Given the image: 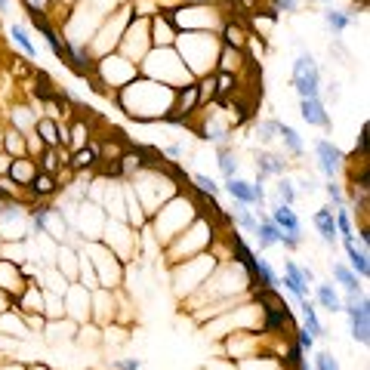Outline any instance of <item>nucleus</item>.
<instances>
[{
	"label": "nucleus",
	"mask_w": 370,
	"mask_h": 370,
	"mask_svg": "<svg viewBox=\"0 0 370 370\" xmlns=\"http://www.w3.org/2000/svg\"><path fill=\"white\" fill-rule=\"evenodd\" d=\"M114 105L136 123H164V117L173 111V99L176 90L164 86L151 77H133L127 86L111 92Z\"/></svg>",
	"instance_id": "f257e3e1"
},
{
	"label": "nucleus",
	"mask_w": 370,
	"mask_h": 370,
	"mask_svg": "<svg viewBox=\"0 0 370 370\" xmlns=\"http://www.w3.org/2000/svg\"><path fill=\"white\" fill-rule=\"evenodd\" d=\"M197 216H201V210H197V204L191 201L185 191H176L170 201L160 204V207L148 216V225L154 228V238H158L160 250H164L170 241H176Z\"/></svg>",
	"instance_id": "f03ea898"
},
{
	"label": "nucleus",
	"mask_w": 370,
	"mask_h": 370,
	"mask_svg": "<svg viewBox=\"0 0 370 370\" xmlns=\"http://www.w3.org/2000/svg\"><path fill=\"white\" fill-rule=\"evenodd\" d=\"M173 49L179 53V59L185 62L191 74L204 77V74L216 71V56H219V37L213 31H179Z\"/></svg>",
	"instance_id": "7ed1b4c3"
},
{
	"label": "nucleus",
	"mask_w": 370,
	"mask_h": 370,
	"mask_svg": "<svg viewBox=\"0 0 370 370\" xmlns=\"http://www.w3.org/2000/svg\"><path fill=\"white\" fill-rule=\"evenodd\" d=\"M139 74L142 77L158 80V84H164V86H173V90H179V86H185V84H195V74L185 68V62L179 59V53L173 47L148 49L145 59L139 62Z\"/></svg>",
	"instance_id": "20e7f679"
},
{
	"label": "nucleus",
	"mask_w": 370,
	"mask_h": 370,
	"mask_svg": "<svg viewBox=\"0 0 370 370\" xmlns=\"http://www.w3.org/2000/svg\"><path fill=\"white\" fill-rule=\"evenodd\" d=\"M213 238H216L213 222H210L207 216L201 213L188 228H185L182 234H179L176 241H170V244L164 247L166 262L173 265V262H182V259L197 256V253H207V250H210V244H213Z\"/></svg>",
	"instance_id": "39448f33"
},
{
	"label": "nucleus",
	"mask_w": 370,
	"mask_h": 370,
	"mask_svg": "<svg viewBox=\"0 0 370 370\" xmlns=\"http://www.w3.org/2000/svg\"><path fill=\"white\" fill-rule=\"evenodd\" d=\"M216 265H219V256H216L213 250L197 253V256L182 259V262H173L170 269H173V284H176V296L197 293V290L204 287V281L213 275Z\"/></svg>",
	"instance_id": "423d86ee"
},
{
	"label": "nucleus",
	"mask_w": 370,
	"mask_h": 370,
	"mask_svg": "<svg viewBox=\"0 0 370 370\" xmlns=\"http://www.w3.org/2000/svg\"><path fill=\"white\" fill-rule=\"evenodd\" d=\"M136 12H133V3H121L117 10H111L108 16L99 22V28L90 34V40H86V47L92 49V56H108V53H114L117 49V43H121V37H123V31H127V25H130V18H133Z\"/></svg>",
	"instance_id": "0eeeda50"
},
{
	"label": "nucleus",
	"mask_w": 370,
	"mask_h": 370,
	"mask_svg": "<svg viewBox=\"0 0 370 370\" xmlns=\"http://www.w3.org/2000/svg\"><path fill=\"white\" fill-rule=\"evenodd\" d=\"M176 31H219L228 18L222 3H182L170 12Z\"/></svg>",
	"instance_id": "6e6552de"
},
{
	"label": "nucleus",
	"mask_w": 370,
	"mask_h": 370,
	"mask_svg": "<svg viewBox=\"0 0 370 370\" xmlns=\"http://www.w3.org/2000/svg\"><path fill=\"white\" fill-rule=\"evenodd\" d=\"M80 253L90 259L92 271H96V278H99V287L117 290L123 284V269H127V262H121L102 241H86V244L80 247Z\"/></svg>",
	"instance_id": "1a4fd4ad"
},
{
	"label": "nucleus",
	"mask_w": 370,
	"mask_h": 370,
	"mask_svg": "<svg viewBox=\"0 0 370 370\" xmlns=\"http://www.w3.org/2000/svg\"><path fill=\"white\" fill-rule=\"evenodd\" d=\"M92 77H96L105 90L111 86V92H114V90H121V86H127L133 77H139V65L123 59L121 53H108V56H99L96 59Z\"/></svg>",
	"instance_id": "9d476101"
},
{
	"label": "nucleus",
	"mask_w": 370,
	"mask_h": 370,
	"mask_svg": "<svg viewBox=\"0 0 370 370\" xmlns=\"http://www.w3.org/2000/svg\"><path fill=\"white\" fill-rule=\"evenodd\" d=\"M290 84H293L296 96L299 99H318L324 92V80H321V68L312 59V53L302 49L293 62V71H290Z\"/></svg>",
	"instance_id": "9b49d317"
},
{
	"label": "nucleus",
	"mask_w": 370,
	"mask_h": 370,
	"mask_svg": "<svg viewBox=\"0 0 370 370\" xmlns=\"http://www.w3.org/2000/svg\"><path fill=\"white\" fill-rule=\"evenodd\" d=\"M148 49H151V37H148V16H133L114 53H121L123 59H130V62L139 65V62L145 59Z\"/></svg>",
	"instance_id": "f8f14e48"
},
{
	"label": "nucleus",
	"mask_w": 370,
	"mask_h": 370,
	"mask_svg": "<svg viewBox=\"0 0 370 370\" xmlns=\"http://www.w3.org/2000/svg\"><path fill=\"white\" fill-rule=\"evenodd\" d=\"M343 312L349 314V327H352V339L361 345L370 343V296L364 293H345L343 299Z\"/></svg>",
	"instance_id": "ddd939ff"
},
{
	"label": "nucleus",
	"mask_w": 370,
	"mask_h": 370,
	"mask_svg": "<svg viewBox=\"0 0 370 370\" xmlns=\"http://www.w3.org/2000/svg\"><path fill=\"white\" fill-rule=\"evenodd\" d=\"M281 284L290 290V296H293L296 302L299 299H308V287L314 284V271L308 269V265H299L296 259H287L284 262V278Z\"/></svg>",
	"instance_id": "4468645a"
},
{
	"label": "nucleus",
	"mask_w": 370,
	"mask_h": 370,
	"mask_svg": "<svg viewBox=\"0 0 370 370\" xmlns=\"http://www.w3.org/2000/svg\"><path fill=\"white\" fill-rule=\"evenodd\" d=\"M62 306H65V318L80 327L84 321H90V290L84 284L71 281L68 290L62 293Z\"/></svg>",
	"instance_id": "2eb2a0df"
},
{
	"label": "nucleus",
	"mask_w": 370,
	"mask_h": 370,
	"mask_svg": "<svg viewBox=\"0 0 370 370\" xmlns=\"http://www.w3.org/2000/svg\"><path fill=\"white\" fill-rule=\"evenodd\" d=\"M148 37H151L154 49H164V47H173V43H176L179 31H176V25H173L170 12L154 10L151 16H148Z\"/></svg>",
	"instance_id": "dca6fc26"
},
{
	"label": "nucleus",
	"mask_w": 370,
	"mask_h": 370,
	"mask_svg": "<svg viewBox=\"0 0 370 370\" xmlns=\"http://www.w3.org/2000/svg\"><path fill=\"white\" fill-rule=\"evenodd\" d=\"M314 158H318V170L324 173L327 179H336V173L343 170V164H345V154L339 151L330 139H318V142H314Z\"/></svg>",
	"instance_id": "f3484780"
},
{
	"label": "nucleus",
	"mask_w": 370,
	"mask_h": 370,
	"mask_svg": "<svg viewBox=\"0 0 370 370\" xmlns=\"http://www.w3.org/2000/svg\"><path fill=\"white\" fill-rule=\"evenodd\" d=\"M269 219L281 228V234H290V238H299L302 241V219L290 204H275L269 213Z\"/></svg>",
	"instance_id": "a211bd4d"
},
{
	"label": "nucleus",
	"mask_w": 370,
	"mask_h": 370,
	"mask_svg": "<svg viewBox=\"0 0 370 370\" xmlns=\"http://www.w3.org/2000/svg\"><path fill=\"white\" fill-rule=\"evenodd\" d=\"M216 37H219L222 47L247 49V37H250V31L244 28V22H241V18H232V16H228L225 22H222V28L216 31Z\"/></svg>",
	"instance_id": "6ab92c4d"
},
{
	"label": "nucleus",
	"mask_w": 370,
	"mask_h": 370,
	"mask_svg": "<svg viewBox=\"0 0 370 370\" xmlns=\"http://www.w3.org/2000/svg\"><path fill=\"white\" fill-rule=\"evenodd\" d=\"M299 117L308 123V127H321L330 130V114H327L324 99H299Z\"/></svg>",
	"instance_id": "aec40b11"
},
{
	"label": "nucleus",
	"mask_w": 370,
	"mask_h": 370,
	"mask_svg": "<svg viewBox=\"0 0 370 370\" xmlns=\"http://www.w3.org/2000/svg\"><path fill=\"white\" fill-rule=\"evenodd\" d=\"M37 170H40V166H37L34 158H12L10 166H6V176L12 179V185H16V188L25 191L31 185V179L37 176Z\"/></svg>",
	"instance_id": "412c9836"
},
{
	"label": "nucleus",
	"mask_w": 370,
	"mask_h": 370,
	"mask_svg": "<svg viewBox=\"0 0 370 370\" xmlns=\"http://www.w3.org/2000/svg\"><path fill=\"white\" fill-rule=\"evenodd\" d=\"M99 142L102 139H90L84 148H74L71 158H68V170L71 173H86L99 164Z\"/></svg>",
	"instance_id": "4be33fe9"
},
{
	"label": "nucleus",
	"mask_w": 370,
	"mask_h": 370,
	"mask_svg": "<svg viewBox=\"0 0 370 370\" xmlns=\"http://www.w3.org/2000/svg\"><path fill=\"white\" fill-rule=\"evenodd\" d=\"M59 179L53 176V173H43V170H37V176L31 179V185L25 191H28V197L31 201H49V197H56L59 195Z\"/></svg>",
	"instance_id": "5701e85b"
},
{
	"label": "nucleus",
	"mask_w": 370,
	"mask_h": 370,
	"mask_svg": "<svg viewBox=\"0 0 370 370\" xmlns=\"http://www.w3.org/2000/svg\"><path fill=\"white\" fill-rule=\"evenodd\" d=\"M321 18H324L327 31H330L333 37H339L345 28H352V25L358 22V10H336V6H327V10L321 12Z\"/></svg>",
	"instance_id": "b1692460"
},
{
	"label": "nucleus",
	"mask_w": 370,
	"mask_h": 370,
	"mask_svg": "<svg viewBox=\"0 0 370 370\" xmlns=\"http://www.w3.org/2000/svg\"><path fill=\"white\" fill-rule=\"evenodd\" d=\"M256 173H259V179H265V176H287V160H284V154L262 148V151H256Z\"/></svg>",
	"instance_id": "393cba45"
},
{
	"label": "nucleus",
	"mask_w": 370,
	"mask_h": 370,
	"mask_svg": "<svg viewBox=\"0 0 370 370\" xmlns=\"http://www.w3.org/2000/svg\"><path fill=\"white\" fill-rule=\"evenodd\" d=\"M314 302H318L321 308H327L330 314L343 312V296H339V290L333 287L330 281H314Z\"/></svg>",
	"instance_id": "a878e982"
},
{
	"label": "nucleus",
	"mask_w": 370,
	"mask_h": 370,
	"mask_svg": "<svg viewBox=\"0 0 370 370\" xmlns=\"http://www.w3.org/2000/svg\"><path fill=\"white\" fill-rule=\"evenodd\" d=\"M312 222H314V228H318L321 241H324L327 247H336L339 234H336V222H333V207H321V210H314Z\"/></svg>",
	"instance_id": "bb28decb"
},
{
	"label": "nucleus",
	"mask_w": 370,
	"mask_h": 370,
	"mask_svg": "<svg viewBox=\"0 0 370 370\" xmlns=\"http://www.w3.org/2000/svg\"><path fill=\"white\" fill-rule=\"evenodd\" d=\"M247 65V56L244 49H232V47H222L219 43V56H216V71H225V74H241Z\"/></svg>",
	"instance_id": "cd10ccee"
},
{
	"label": "nucleus",
	"mask_w": 370,
	"mask_h": 370,
	"mask_svg": "<svg viewBox=\"0 0 370 370\" xmlns=\"http://www.w3.org/2000/svg\"><path fill=\"white\" fill-rule=\"evenodd\" d=\"M345 247V256H349V269L358 275V281H367L370 278V259H367V250L355 244V241H343Z\"/></svg>",
	"instance_id": "c85d7f7f"
},
{
	"label": "nucleus",
	"mask_w": 370,
	"mask_h": 370,
	"mask_svg": "<svg viewBox=\"0 0 370 370\" xmlns=\"http://www.w3.org/2000/svg\"><path fill=\"white\" fill-rule=\"evenodd\" d=\"M250 284L253 287H278L281 278H278V271L269 265V259L256 256L253 259V269H250Z\"/></svg>",
	"instance_id": "c756f323"
},
{
	"label": "nucleus",
	"mask_w": 370,
	"mask_h": 370,
	"mask_svg": "<svg viewBox=\"0 0 370 370\" xmlns=\"http://www.w3.org/2000/svg\"><path fill=\"white\" fill-rule=\"evenodd\" d=\"M34 133L40 136V142L47 148H59V145H65L62 142V133H59V121H53V117H47V114H40L34 121Z\"/></svg>",
	"instance_id": "7c9ffc66"
},
{
	"label": "nucleus",
	"mask_w": 370,
	"mask_h": 370,
	"mask_svg": "<svg viewBox=\"0 0 370 370\" xmlns=\"http://www.w3.org/2000/svg\"><path fill=\"white\" fill-rule=\"evenodd\" d=\"M225 191L232 195L234 204H244V207H253V204H256V195H253V182H247V179H241V176L225 179Z\"/></svg>",
	"instance_id": "2f4dec72"
},
{
	"label": "nucleus",
	"mask_w": 370,
	"mask_h": 370,
	"mask_svg": "<svg viewBox=\"0 0 370 370\" xmlns=\"http://www.w3.org/2000/svg\"><path fill=\"white\" fill-rule=\"evenodd\" d=\"M278 139H281L284 151H287L290 158H302V151H306V142H302V136L296 133L290 123H278Z\"/></svg>",
	"instance_id": "473e14b6"
},
{
	"label": "nucleus",
	"mask_w": 370,
	"mask_h": 370,
	"mask_svg": "<svg viewBox=\"0 0 370 370\" xmlns=\"http://www.w3.org/2000/svg\"><path fill=\"white\" fill-rule=\"evenodd\" d=\"M253 238H256V247H259V250H271V247H278V241H281V228H278L275 222L269 219V216H262Z\"/></svg>",
	"instance_id": "72a5a7b5"
},
{
	"label": "nucleus",
	"mask_w": 370,
	"mask_h": 370,
	"mask_svg": "<svg viewBox=\"0 0 370 370\" xmlns=\"http://www.w3.org/2000/svg\"><path fill=\"white\" fill-rule=\"evenodd\" d=\"M213 102H228L238 92V74H225V71H213Z\"/></svg>",
	"instance_id": "f704fd0d"
},
{
	"label": "nucleus",
	"mask_w": 370,
	"mask_h": 370,
	"mask_svg": "<svg viewBox=\"0 0 370 370\" xmlns=\"http://www.w3.org/2000/svg\"><path fill=\"white\" fill-rule=\"evenodd\" d=\"M201 136L210 142H216V148L228 145V139H232V123H222L219 117H210V121L201 127Z\"/></svg>",
	"instance_id": "c9c22d12"
},
{
	"label": "nucleus",
	"mask_w": 370,
	"mask_h": 370,
	"mask_svg": "<svg viewBox=\"0 0 370 370\" xmlns=\"http://www.w3.org/2000/svg\"><path fill=\"white\" fill-rule=\"evenodd\" d=\"M25 136L28 133H18V130H6L3 139H0V148H3V154H10V158H28V145H25Z\"/></svg>",
	"instance_id": "e433bc0d"
},
{
	"label": "nucleus",
	"mask_w": 370,
	"mask_h": 370,
	"mask_svg": "<svg viewBox=\"0 0 370 370\" xmlns=\"http://www.w3.org/2000/svg\"><path fill=\"white\" fill-rule=\"evenodd\" d=\"M299 308H302V321H306V330L312 333L314 339H324L327 330H324V324H321L318 308L312 306V299H299Z\"/></svg>",
	"instance_id": "4c0bfd02"
},
{
	"label": "nucleus",
	"mask_w": 370,
	"mask_h": 370,
	"mask_svg": "<svg viewBox=\"0 0 370 370\" xmlns=\"http://www.w3.org/2000/svg\"><path fill=\"white\" fill-rule=\"evenodd\" d=\"M10 37H12V43H16L18 49H22L28 59H37V43L31 40V34H28V28H25L22 22H12L10 25Z\"/></svg>",
	"instance_id": "58836bf2"
},
{
	"label": "nucleus",
	"mask_w": 370,
	"mask_h": 370,
	"mask_svg": "<svg viewBox=\"0 0 370 370\" xmlns=\"http://www.w3.org/2000/svg\"><path fill=\"white\" fill-rule=\"evenodd\" d=\"M333 281L345 290V293H361V284H358V275L349 269L345 262H333Z\"/></svg>",
	"instance_id": "ea45409f"
},
{
	"label": "nucleus",
	"mask_w": 370,
	"mask_h": 370,
	"mask_svg": "<svg viewBox=\"0 0 370 370\" xmlns=\"http://www.w3.org/2000/svg\"><path fill=\"white\" fill-rule=\"evenodd\" d=\"M228 216H232V222H234V225H238V228H244L247 234H256L259 219H256V216H253V210H250V207H244V204H234V210H232V213H228Z\"/></svg>",
	"instance_id": "a19ab883"
},
{
	"label": "nucleus",
	"mask_w": 370,
	"mask_h": 370,
	"mask_svg": "<svg viewBox=\"0 0 370 370\" xmlns=\"http://www.w3.org/2000/svg\"><path fill=\"white\" fill-rule=\"evenodd\" d=\"M37 117H40V114L31 111L28 105H16V108H12V130H18V133H31Z\"/></svg>",
	"instance_id": "79ce46f5"
},
{
	"label": "nucleus",
	"mask_w": 370,
	"mask_h": 370,
	"mask_svg": "<svg viewBox=\"0 0 370 370\" xmlns=\"http://www.w3.org/2000/svg\"><path fill=\"white\" fill-rule=\"evenodd\" d=\"M216 151H219V173H222V176H225V179L238 176L241 160H238V154L232 151V145H219Z\"/></svg>",
	"instance_id": "37998d69"
},
{
	"label": "nucleus",
	"mask_w": 370,
	"mask_h": 370,
	"mask_svg": "<svg viewBox=\"0 0 370 370\" xmlns=\"http://www.w3.org/2000/svg\"><path fill=\"white\" fill-rule=\"evenodd\" d=\"M90 123H86V121H71V127H68V142H65V145L68 148H71V151H74V148H84L86 145V142H90Z\"/></svg>",
	"instance_id": "c03bdc74"
},
{
	"label": "nucleus",
	"mask_w": 370,
	"mask_h": 370,
	"mask_svg": "<svg viewBox=\"0 0 370 370\" xmlns=\"http://www.w3.org/2000/svg\"><path fill=\"white\" fill-rule=\"evenodd\" d=\"M333 222H336V234L343 241H355V225H352V213L349 207H336L333 210Z\"/></svg>",
	"instance_id": "a18cd8bd"
},
{
	"label": "nucleus",
	"mask_w": 370,
	"mask_h": 370,
	"mask_svg": "<svg viewBox=\"0 0 370 370\" xmlns=\"http://www.w3.org/2000/svg\"><path fill=\"white\" fill-rule=\"evenodd\" d=\"M278 123H281V121H275V117L256 121V136H259V142H262V145H271V142L278 139Z\"/></svg>",
	"instance_id": "49530a36"
},
{
	"label": "nucleus",
	"mask_w": 370,
	"mask_h": 370,
	"mask_svg": "<svg viewBox=\"0 0 370 370\" xmlns=\"http://www.w3.org/2000/svg\"><path fill=\"white\" fill-rule=\"evenodd\" d=\"M296 195H299V191H296L293 179H290V176H278V197H281V204H290V207H293Z\"/></svg>",
	"instance_id": "de8ad7c7"
},
{
	"label": "nucleus",
	"mask_w": 370,
	"mask_h": 370,
	"mask_svg": "<svg viewBox=\"0 0 370 370\" xmlns=\"http://www.w3.org/2000/svg\"><path fill=\"white\" fill-rule=\"evenodd\" d=\"M299 6H302V0H269V10L265 12H269L271 18H278L281 12H287V16L290 12H299Z\"/></svg>",
	"instance_id": "09e8293b"
},
{
	"label": "nucleus",
	"mask_w": 370,
	"mask_h": 370,
	"mask_svg": "<svg viewBox=\"0 0 370 370\" xmlns=\"http://www.w3.org/2000/svg\"><path fill=\"white\" fill-rule=\"evenodd\" d=\"M191 182H195V188L201 191L204 197H216V195H219V185H216V179L204 176V173H195V176H191Z\"/></svg>",
	"instance_id": "8fccbe9b"
},
{
	"label": "nucleus",
	"mask_w": 370,
	"mask_h": 370,
	"mask_svg": "<svg viewBox=\"0 0 370 370\" xmlns=\"http://www.w3.org/2000/svg\"><path fill=\"white\" fill-rule=\"evenodd\" d=\"M324 195L330 197L333 207H345V195H343V185L336 182V179H327L324 182Z\"/></svg>",
	"instance_id": "3c124183"
},
{
	"label": "nucleus",
	"mask_w": 370,
	"mask_h": 370,
	"mask_svg": "<svg viewBox=\"0 0 370 370\" xmlns=\"http://www.w3.org/2000/svg\"><path fill=\"white\" fill-rule=\"evenodd\" d=\"M312 370H343V367H339V361L333 358V352L321 349L318 355H314V367Z\"/></svg>",
	"instance_id": "603ef678"
},
{
	"label": "nucleus",
	"mask_w": 370,
	"mask_h": 370,
	"mask_svg": "<svg viewBox=\"0 0 370 370\" xmlns=\"http://www.w3.org/2000/svg\"><path fill=\"white\" fill-rule=\"evenodd\" d=\"M293 343L299 345L302 352H314V343H318V339H314L306 327H293Z\"/></svg>",
	"instance_id": "864d4df0"
},
{
	"label": "nucleus",
	"mask_w": 370,
	"mask_h": 370,
	"mask_svg": "<svg viewBox=\"0 0 370 370\" xmlns=\"http://www.w3.org/2000/svg\"><path fill=\"white\" fill-rule=\"evenodd\" d=\"M302 355H306V352H302L296 343H290V345H287V358H284L281 364H287V367H293V370H296L299 364H306V361H302Z\"/></svg>",
	"instance_id": "5fc2aeb1"
},
{
	"label": "nucleus",
	"mask_w": 370,
	"mask_h": 370,
	"mask_svg": "<svg viewBox=\"0 0 370 370\" xmlns=\"http://www.w3.org/2000/svg\"><path fill=\"white\" fill-rule=\"evenodd\" d=\"M114 367H117V370H139L142 361H139V358H117Z\"/></svg>",
	"instance_id": "6e6d98bb"
},
{
	"label": "nucleus",
	"mask_w": 370,
	"mask_h": 370,
	"mask_svg": "<svg viewBox=\"0 0 370 370\" xmlns=\"http://www.w3.org/2000/svg\"><path fill=\"white\" fill-rule=\"evenodd\" d=\"M204 370H238V364H234L232 358H219V361H213L210 367H204Z\"/></svg>",
	"instance_id": "4d7b16f0"
},
{
	"label": "nucleus",
	"mask_w": 370,
	"mask_h": 370,
	"mask_svg": "<svg viewBox=\"0 0 370 370\" xmlns=\"http://www.w3.org/2000/svg\"><path fill=\"white\" fill-rule=\"evenodd\" d=\"M314 188H318V182H314V179H306V176H302L299 182H296V191H302V195H312Z\"/></svg>",
	"instance_id": "13d9d810"
},
{
	"label": "nucleus",
	"mask_w": 370,
	"mask_h": 370,
	"mask_svg": "<svg viewBox=\"0 0 370 370\" xmlns=\"http://www.w3.org/2000/svg\"><path fill=\"white\" fill-rule=\"evenodd\" d=\"M160 154H164V158H170V164H176V160L182 158V145H166Z\"/></svg>",
	"instance_id": "bf43d9fd"
},
{
	"label": "nucleus",
	"mask_w": 370,
	"mask_h": 370,
	"mask_svg": "<svg viewBox=\"0 0 370 370\" xmlns=\"http://www.w3.org/2000/svg\"><path fill=\"white\" fill-rule=\"evenodd\" d=\"M53 3V0H22V6H37V10L47 12V6Z\"/></svg>",
	"instance_id": "052dcab7"
},
{
	"label": "nucleus",
	"mask_w": 370,
	"mask_h": 370,
	"mask_svg": "<svg viewBox=\"0 0 370 370\" xmlns=\"http://www.w3.org/2000/svg\"><path fill=\"white\" fill-rule=\"evenodd\" d=\"M10 12H12V3L10 0H0V16H10Z\"/></svg>",
	"instance_id": "680f3d73"
},
{
	"label": "nucleus",
	"mask_w": 370,
	"mask_h": 370,
	"mask_svg": "<svg viewBox=\"0 0 370 370\" xmlns=\"http://www.w3.org/2000/svg\"><path fill=\"white\" fill-rule=\"evenodd\" d=\"M25 370H49L47 364H25Z\"/></svg>",
	"instance_id": "e2e57ef3"
},
{
	"label": "nucleus",
	"mask_w": 370,
	"mask_h": 370,
	"mask_svg": "<svg viewBox=\"0 0 370 370\" xmlns=\"http://www.w3.org/2000/svg\"><path fill=\"white\" fill-rule=\"evenodd\" d=\"M179 3H219V0H179Z\"/></svg>",
	"instance_id": "0e129e2a"
},
{
	"label": "nucleus",
	"mask_w": 370,
	"mask_h": 370,
	"mask_svg": "<svg viewBox=\"0 0 370 370\" xmlns=\"http://www.w3.org/2000/svg\"><path fill=\"white\" fill-rule=\"evenodd\" d=\"M296 370H312V367H308V364H299V367H296Z\"/></svg>",
	"instance_id": "69168bd1"
}]
</instances>
